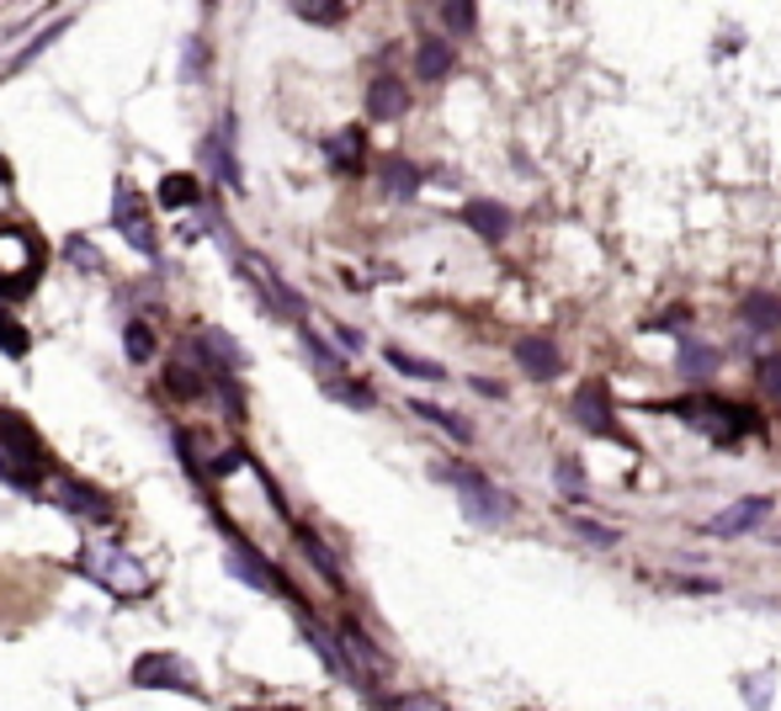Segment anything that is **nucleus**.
I'll use <instances>...</instances> for the list:
<instances>
[{"label":"nucleus","instance_id":"obj_1","mask_svg":"<svg viewBox=\"0 0 781 711\" xmlns=\"http://www.w3.org/2000/svg\"><path fill=\"white\" fill-rule=\"evenodd\" d=\"M664 409H670L675 420L707 431V441H718V446H734L740 435L760 431V420H755L744 403H729V398H681V403H659L654 414H664Z\"/></svg>","mask_w":781,"mask_h":711},{"label":"nucleus","instance_id":"obj_2","mask_svg":"<svg viewBox=\"0 0 781 711\" xmlns=\"http://www.w3.org/2000/svg\"><path fill=\"white\" fill-rule=\"evenodd\" d=\"M436 478L457 489V505H462V515H468L473 526H505L510 510H516V505H510V494H505V489H494L490 478L479 473V468H468V462H442Z\"/></svg>","mask_w":781,"mask_h":711},{"label":"nucleus","instance_id":"obj_3","mask_svg":"<svg viewBox=\"0 0 781 711\" xmlns=\"http://www.w3.org/2000/svg\"><path fill=\"white\" fill-rule=\"evenodd\" d=\"M81 568L96 579V585H101V590H112V594H144V590H149L144 568H139V563H133L118 542H107V537H85Z\"/></svg>","mask_w":781,"mask_h":711},{"label":"nucleus","instance_id":"obj_4","mask_svg":"<svg viewBox=\"0 0 781 711\" xmlns=\"http://www.w3.org/2000/svg\"><path fill=\"white\" fill-rule=\"evenodd\" d=\"M0 462H5L11 473L33 478V483H43V468H48V451H43L38 431H33L16 409H0Z\"/></svg>","mask_w":781,"mask_h":711},{"label":"nucleus","instance_id":"obj_5","mask_svg":"<svg viewBox=\"0 0 781 711\" xmlns=\"http://www.w3.org/2000/svg\"><path fill=\"white\" fill-rule=\"evenodd\" d=\"M569 420H575L585 435H601V441H622V446H633L627 431L617 425V414H612V388L601 383V377H585L569 398Z\"/></svg>","mask_w":781,"mask_h":711},{"label":"nucleus","instance_id":"obj_6","mask_svg":"<svg viewBox=\"0 0 781 711\" xmlns=\"http://www.w3.org/2000/svg\"><path fill=\"white\" fill-rule=\"evenodd\" d=\"M112 229L144 255V261H160V234H155V218H149V207H144V197L128 186V181H118V192H112Z\"/></svg>","mask_w":781,"mask_h":711},{"label":"nucleus","instance_id":"obj_7","mask_svg":"<svg viewBox=\"0 0 781 711\" xmlns=\"http://www.w3.org/2000/svg\"><path fill=\"white\" fill-rule=\"evenodd\" d=\"M128 679H133L139 690H187V696L197 690V674L187 670L181 653H139Z\"/></svg>","mask_w":781,"mask_h":711},{"label":"nucleus","instance_id":"obj_8","mask_svg":"<svg viewBox=\"0 0 781 711\" xmlns=\"http://www.w3.org/2000/svg\"><path fill=\"white\" fill-rule=\"evenodd\" d=\"M38 266H43V250L33 244V234H22V229H0V287L27 292L33 277H38Z\"/></svg>","mask_w":781,"mask_h":711},{"label":"nucleus","instance_id":"obj_9","mask_svg":"<svg viewBox=\"0 0 781 711\" xmlns=\"http://www.w3.org/2000/svg\"><path fill=\"white\" fill-rule=\"evenodd\" d=\"M224 563H229V574H235L240 585H250V590H266V594H292V590H288V579H283V568H277V563H266V557L255 553L250 542H240V537L229 542V553H224ZM292 600H298V594H292ZM298 605H303V600H298Z\"/></svg>","mask_w":781,"mask_h":711},{"label":"nucleus","instance_id":"obj_10","mask_svg":"<svg viewBox=\"0 0 781 711\" xmlns=\"http://www.w3.org/2000/svg\"><path fill=\"white\" fill-rule=\"evenodd\" d=\"M766 515H771V499H766V494H749V499H734L729 510H718L712 520H701V537H712V542H734V537H749Z\"/></svg>","mask_w":781,"mask_h":711},{"label":"nucleus","instance_id":"obj_11","mask_svg":"<svg viewBox=\"0 0 781 711\" xmlns=\"http://www.w3.org/2000/svg\"><path fill=\"white\" fill-rule=\"evenodd\" d=\"M510 356H516V366H521L532 383H553V377L564 372V351H558V340H548V335H521V340L510 346Z\"/></svg>","mask_w":781,"mask_h":711},{"label":"nucleus","instance_id":"obj_12","mask_svg":"<svg viewBox=\"0 0 781 711\" xmlns=\"http://www.w3.org/2000/svg\"><path fill=\"white\" fill-rule=\"evenodd\" d=\"M235 266H240V272H245V277L255 281V292H266V303H272L277 314H292V318H303V298H298V292H292L288 281L277 277L272 266H266V261H245V255H240Z\"/></svg>","mask_w":781,"mask_h":711},{"label":"nucleus","instance_id":"obj_13","mask_svg":"<svg viewBox=\"0 0 781 711\" xmlns=\"http://www.w3.org/2000/svg\"><path fill=\"white\" fill-rule=\"evenodd\" d=\"M303 637L314 642V653H320V659H325V664H329V674H335V679H346V685H357V690H368V679H362V674H357V664L346 659V648H340V642H335V637H329L325 627H320V622L309 616V611H303Z\"/></svg>","mask_w":781,"mask_h":711},{"label":"nucleus","instance_id":"obj_14","mask_svg":"<svg viewBox=\"0 0 781 711\" xmlns=\"http://www.w3.org/2000/svg\"><path fill=\"white\" fill-rule=\"evenodd\" d=\"M410 112V85L399 75H372V85H368V118H377V122H394V118H405Z\"/></svg>","mask_w":781,"mask_h":711},{"label":"nucleus","instance_id":"obj_15","mask_svg":"<svg viewBox=\"0 0 781 711\" xmlns=\"http://www.w3.org/2000/svg\"><path fill=\"white\" fill-rule=\"evenodd\" d=\"M462 224L473 229L479 239H505L510 234V207L505 202H494V197H473V202H462Z\"/></svg>","mask_w":781,"mask_h":711},{"label":"nucleus","instance_id":"obj_16","mask_svg":"<svg viewBox=\"0 0 781 711\" xmlns=\"http://www.w3.org/2000/svg\"><path fill=\"white\" fill-rule=\"evenodd\" d=\"M203 159L218 170V181H224V186H240V159H235V118L218 122V133L203 144Z\"/></svg>","mask_w":781,"mask_h":711},{"label":"nucleus","instance_id":"obj_17","mask_svg":"<svg viewBox=\"0 0 781 711\" xmlns=\"http://www.w3.org/2000/svg\"><path fill=\"white\" fill-rule=\"evenodd\" d=\"M718 346H707L697 335H681V351H675V372L686 377V383H707L712 372H718Z\"/></svg>","mask_w":781,"mask_h":711},{"label":"nucleus","instance_id":"obj_18","mask_svg":"<svg viewBox=\"0 0 781 711\" xmlns=\"http://www.w3.org/2000/svg\"><path fill=\"white\" fill-rule=\"evenodd\" d=\"M59 505L70 515H91V520H107L112 515V499L101 489H91L81 478H59Z\"/></svg>","mask_w":781,"mask_h":711},{"label":"nucleus","instance_id":"obj_19","mask_svg":"<svg viewBox=\"0 0 781 711\" xmlns=\"http://www.w3.org/2000/svg\"><path fill=\"white\" fill-rule=\"evenodd\" d=\"M377 181H383V197L394 202H410L414 192H420V165L405 155H383V165H377Z\"/></svg>","mask_w":781,"mask_h":711},{"label":"nucleus","instance_id":"obj_20","mask_svg":"<svg viewBox=\"0 0 781 711\" xmlns=\"http://www.w3.org/2000/svg\"><path fill=\"white\" fill-rule=\"evenodd\" d=\"M457 70V53L447 38H420L414 43V75L420 80H447Z\"/></svg>","mask_w":781,"mask_h":711},{"label":"nucleus","instance_id":"obj_21","mask_svg":"<svg viewBox=\"0 0 781 711\" xmlns=\"http://www.w3.org/2000/svg\"><path fill=\"white\" fill-rule=\"evenodd\" d=\"M197 351H203V361L213 366V372H218V366H224V372H240V366H245V351H240L235 335H224V329H203Z\"/></svg>","mask_w":781,"mask_h":711},{"label":"nucleus","instance_id":"obj_22","mask_svg":"<svg viewBox=\"0 0 781 711\" xmlns=\"http://www.w3.org/2000/svg\"><path fill=\"white\" fill-rule=\"evenodd\" d=\"M740 314H744V329H755V335H777L781 329V298L777 292H749Z\"/></svg>","mask_w":781,"mask_h":711},{"label":"nucleus","instance_id":"obj_23","mask_svg":"<svg viewBox=\"0 0 781 711\" xmlns=\"http://www.w3.org/2000/svg\"><path fill=\"white\" fill-rule=\"evenodd\" d=\"M388 366L394 372H405V377H420V383H447V366H436V361H425V356L405 351V346H388Z\"/></svg>","mask_w":781,"mask_h":711},{"label":"nucleus","instance_id":"obj_24","mask_svg":"<svg viewBox=\"0 0 781 711\" xmlns=\"http://www.w3.org/2000/svg\"><path fill=\"white\" fill-rule=\"evenodd\" d=\"M410 414H420V420H431V425H442V431L453 435V441H473V425H468L462 414H453V409L431 403V398H410Z\"/></svg>","mask_w":781,"mask_h":711},{"label":"nucleus","instance_id":"obj_25","mask_svg":"<svg viewBox=\"0 0 781 711\" xmlns=\"http://www.w3.org/2000/svg\"><path fill=\"white\" fill-rule=\"evenodd\" d=\"M329 165H340V170H357L362 165V155H368V138H362V128H346V133H335L325 144Z\"/></svg>","mask_w":781,"mask_h":711},{"label":"nucleus","instance_id":"obj_26","mask_svg":"<svg viewBox=\"0 0 781 711\" xmlns=\"http://www.w3.org/2000/svg\"><path fill=\"white\" fill-rule=\"evenodd\" d=\"M298 340H303V351L314 356V366H320L325 377H340V372H346V356L335 351V346H325V340H320L309 324H298Z\"/></svg>","mask_w":781,"mask_h":711},{"label":"nucleus","instance_id":"obj_27","mask_svg":"<svg viewBox=\"0 0 781 711\" xmlns=\"http://www.w3.org/2000/svg\"><path fill=\"white\" fill-rule=\"evenodd\" d=\"M298 547H303V553L314 557V568L325 574V585H329V590H340V585H346V579H340V563H335V553H329V547L320 542V537H314V531H298Z\"/></svg>","mask_w":781,"mask_h":711},{"label":"nucleus","instance_id":"obj_28","mask_svg":"<svg viewBox=\"0 0 781 711\" xmlns=\"http://www.w3.org/2000/svg\"><path fill=\"white\" fill-rule=\"evenodd\" d=\"M197 202H203V192H197V181H192V176H165L160 181V207L181 213V207H197Z\"/></svg>","mask_w":781,"mask_h":711},{"label":"nucleus","instance_id":"obj_29","mask_svg":"<svg viewBox=\"0 0 781 711\" xmlns=\"http://www.w3.org/2000/svg\"><path fill=\"white\" fill-rule=\"evenodd\" d=\"M569 531H575L579 542H590V547H617V542H622L617 526H606V520H590V515H575V520H569Z\"/></svg>","mask_w":781,"mask_h":711},{"label":"nucleus","instance_id":"obj_30","mask_svg":"<svg viewBox=\"0 0 781 711\" xmlns=\"http://www.w3.org/2000/svg\"><path fill=\"white\" fill-rule=\"evenodd\" d=\"M0 351H5V356H16V361H22V356L33 351V335L22 329V318H16V314H5V309H0Z\"/></svg>","mask_w":781,"mask_h":711},{"label":"nucleus","instance_id":"obj_31","mask_svg":"<svg viewBox=\"0 0 781 711\" xmlns=\"http://www.w3.org/2000/svg\"><path fill=\"white\" fill-rule=\"evenodd\" d=\"M292 11H298V22H314V27H335V22H346V5H335V0H298Z\"/></svg>","mask_w":781,"mask_h":711},{"label":"nucleus","instance_id":"obj_32","mask_svg":"<svg viewBox=\"0 0 781 711\" xmlns=\"http://www.w3.org/2000/svg\"><path fill=\"white\" fill-rule=\"evenodd\" d=\"M558 494H564L569 505H585V494H590V483H585V468H579L575 457H564V462H558Z\"/></svg>","mask_w":781,"mask_h":711},{"label":"nucleus","instance_id":"obj_33","mask_svg":"<svg viewBox=\"0 0 781 711\" xmlns=\"http://www.w3.org/2000/svg\"><path fill=\"white\" fill-rule=\"evenodd\" d=\"M442 22L453 27L457 38H468V33L479 27V5H468V0H447V5H442Z\"/></svg>","mask_w":781,"mask_h":711},{"label":"nucleus","instance_id":"obj_34","mask_svg":"<svg viewBox=\"0 0 781 711\" xmlns=\"http://www.w3.org/2000/svg\"><path fill=\"white\" fill-rule=\"evenodd\" d=\"M325 394L340 398V403H351V409H372V388L368 383H351V377H346V383H340V377H329Z\"/></svg>","mask_w":781,"mask_h":711},{"label":"nucleus","instance_id":"obj_35","mask_svg":"<svg viewBox=\"0 0 781 711\" xmlns=\"http://www.w3.org/2000/svg\"><path fill=\"white\" fill-rule=\"evenodd\" d=\"M64 27H70V22H53L48 33H38V38H33V43H27V48H22V53H16V59H11V64H5V75H16V70H27V64L38 59L43 48H48V43L59 38V33H64Z\"/></svg>","mask_w":781,"mask_h":711},{"label":"nucleus","instance_id":"obj_36","mask_svg":"<svg viewBox=\"0 0 781 711\" xmlns=\"http://www.w3.org/2000/svg\"><path fill=\"white\" fill-rule=\"evenodd\" d=\"M207 75V43L203 38H187V48H181V80H197Z\"/></svg>","mask_w":781,"mask_h":711},{"label":"nucleus","instance_id":"obj_37","mask_svg":"<svg viewBox=\"0 0 781 711\" xmlns=\"http://www.w3.org/2000/svg\"><path fill=\"white\" fill-rule=\"evenodd\" d=\"M123 351L133 356V361H149V356H155V335H149V324H139V318L128 324L123 329Z\"/></svg>","mask_w":781,"mask_h":711},{"label":"nucleus","instance_id":"obj_38","mask_svg":"<svg viewBox=\"0 0 781 711\" xmlns=\"http://www.w3.org/2000/svg\"><path fill=\"white\" fill-rule=\"evenodd\" d=\"M165 383H170V394H181V398H203V377H197L192 366H170V372H165Z\"/></svg>","mask_w":781,"mask_h":711},{"label":"nucleus","instance_id":"obj_39","mask_svg":"<svg viewBox=\"0 0 781 711\" xmlns=\"http://www.w3.org/2000/svg\"><path fill=\"white\" fill-rule=\"evenodd\" d=\"M755 377H760V388H766V394H781V356H766Z\"/></svg>","mask_w":781,"mask_h":711},{"label":"nucleus","instance_id":"obj_40","mask_svg":"<svg viewBox=\"0 0 781 711\" xmlns=\"http://www.w3.org/2000/svg\"><path fill=\"white\" fill-rule=\"evenodd\" d=\"M383 711H447L436 696H405V701H388Z\"/></svg>","mask_w":781,"mask_h":711},{"label":"nucleus","instance_id":"obj_41","mask_svg":"<svg viewBox=\"0 0 781 711\" xmlns=\"http://www.w3.org/2000/svg\"><path fill=\"white\" fill-rule=\"evenodd\" d=\"M70 261H75L81 272H96V266H101V255H96V244H85V239H75V244H70Z\"/></svg>","mask_w":781,"mask_h":711},{"label":"nucleus","instance_id":"obj_42","mask_svg":"<svg viewBox=\"0 0 781 711\" xmlns=\"http://www.w3.org/2000/svg\"><path fill=\"white\" fill-rule=\"evenodd\" d=\"M744 696L755 701V711H766V696H771V679H755V685L744 679Z\"/></svg>","mask_w":781,"mask_h":711},{"label":"nucleus","instance_id":"obj_43","mask_svg":"<svg viewBox=\"0 0 781 711\" xmlns=\"http://www.w3.org/2000/svg\"><path fill=\"white\" fill-rule=\"evenodd\" d=\"M335 340H340L346 351H362V335H357V329H346V324H335Z\"/></svg>","mask_w":781,"mask_h":711}]
</instances>
